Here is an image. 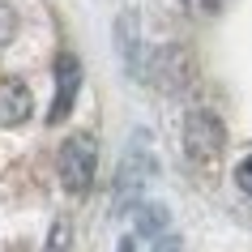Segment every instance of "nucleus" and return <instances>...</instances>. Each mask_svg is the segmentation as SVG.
I'll return each mask as SVG.
<instances>
[{"instance_id":"nucleus-6","label":"nucleus","mask_w":252,"mask_h":252,"mask_svg":"<svg viewBox=\"0 0 252 252\" xmlns=\"http://www.w3.org/2000/svg\"><path fill=\"white\" fill-rule=\"evenodd\" d=\"M43 252H68V222L64 218H56L52 222V235H47V248Z\"/></svg>"},{"instance_id":"nucleus-2","label":"nucleus","mask_w":252,"mask_h":252,"mask_svg":"<svg viewBox=\"0 0 252 252\" xmlns=\"http://www.w3.org/2000/svg\"><path fill=\"white\" fill-rule=\"evenodd\" d=\"M222 146H226V128H222V120L214 116V111L197 107V111L184 116V150H188V158L214 162L222 154Z\"/></svg>"},{"instance_id":"nucleus-9","label":"nucleus","mask_w":252,"mask_h":252,"mask_svg":"<svg viewBox=\"0 0 252 252\" xmlns=\"http://www.w3.org/2000/svg\"><path fill=\"white\" fill-rule=\"evenodd\" d=\"M235 184H239V192H244V197H252V154L235 167Z\"/></svg>"},{"instance_id":"nucleus-3","label":"nucleus","mask_w":252,"mask_h":252,"mask_svg":"<svg viewBox=\"0 0 252 252\" xmlns=\"http://www.w3.org/2000/svg\"><path fill=\"white\" fill-rule=\"evenodd\" d=\"M77 90H81V64H77V56L60 52V60H56V98H52V111H47L52 124H60V120L73 111Z\"/></svg>"},{"instance_id":"nucleus-8","label":"nucleus","mask_w":252,"mask_h":252,"mask_svg":"<svg viewBox=\"0 0 252 252\" xmlns=\"http://www.w3.org/2000/svg\"><path fill=\"white\" fill-rule=\"evenodd\" d=\"M184 4H188V13L214 17V13H222V4H226V0H184Z\"/></svg>"},{"instance_id":"nucleus-5","label":"nucleus","mask_w":252,"mask_h":252,"mask_svg":"<svg viewBox=\"0 0 252 252\" xmlns=\"http://www.w3.org/2000/svg\"><path fill=\"white\" fill-rule=\"evenodd\" d=\"M146 175H150V158L146 154H133V158H124L120 167V180H116V205L124 210L128 201L141 197V188H146Z\"/></svg>"},{"instance_id":"nucleus-4","label":"nucleus","mask_w":252,"mask_h":252,"mask_svg":"<svg viewBox=\"0 0 252 252\" xmlns=\"http://www.w3.org/2000/svg\"><path fill=\"white\" fill-rule=\"evenodd\" d=\"M30 111H34V94H30V86H26V81H17V77H4V81H0V128L26 124Z\"/></svg>"},{"instance_id":"nucleus-7","label":"nucleus","mask_w":252,"mask_h":252,"mask_svg":"<svg viewBox=\"0 0 252 252\" xmlns=\"http://www.w3.org/2000/svg\"><path fill=\"white\" fill-rule=\"evenodd\" d=\"M17 34V13L9 9V4H0V47H9Z\"/></svg>"},{"instance_id":"nucleus-1","label":"nucleus","mask_w":252,"mask_h":252,"mask_svg":"<svg viewBox=\"0 0 252 252\" xmlns=\"http://www.w3.org/2000/svg\"><path fill=\"white\" fill-rule=\"evenodd\" d=\"M94 171H98V141L90 133H73L60 146V180L73 197H86L94 188Z\"/></svg>"}]
</instances>
